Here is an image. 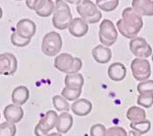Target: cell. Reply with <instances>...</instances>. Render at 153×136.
<instances>
[{
  "label": "cell",
  "mask_w": 153,
  "mask_h": 136,
  "mask_svg": "<svg viewBox=\"0 0 153 136\" xmlns=\"http://www.w3.org/2000/svg\"><path fill=\"white\" fill-rule=\"evenodd\" d=\"M16 32L20 36L31 40L36 33V24L30 18H22L16 24Z\"/></svg>",
  "instance_id": "8fae6325"
},
{
  "label": "cell",
  "mask_w": 153,
  "mask_h": 136,
  "mask_svg": "<svg viewBox=\"0 0 153 136\" xmlns=\"http://www.w3.org/2000/svg\"><path fill=\"white\" fill-rule=\"evenodd\" d=\"M55 4L56 8L52 18L53 27L59 30L69 28L71 21L73 20L69 4L63 0H56Z\"/></svg>",
  "instance_id": "7a4b0ae2"
},
{
  "label": "cell",
  "mask_w": 153,
  "mask_h": 136,
  "mask_svg": "<svg viewBox=\"0 0 153 136\" xmlns=\"http://www.w3.org/2000/svg\"><path fill=\"white\" fill-rule=\"evenodd\" d=\"M152 61H153V54H152Z\"/></svg>",
  "instance_id": "d590c367"
},
{
  "label": "cell",
  "mask_w": 153,
  "mask_h": 136,
  "mask_svg": "<svg viewBox=\"0 0 153 136\" xmlns=\"http://www.w3.org/2000/svg\"><path fill=\"white\" fill-rule=\"evenodd\" d=\"M58 116L56 111L48 110L35 126L34 135L36 136H46L49 131L56 126Z\"/></svg>",
  "instance_id": "ba28073f"
},
{
  "label": "cell",
  "mask_w": 153,
  "mask_h": 136,
  "mask_svg": "<svg viewBox=\"0 0 153 136\" xmlns=\"http://www.w3.org/2000/svg\"><path fill=\"white\" fill-rule=\"evenodd\" d=\"M88 31H89L88 23H86L82 18H74L69 27L70 33L76 38L85 36L88 33Z\"/></svg>",
  "instance_id": "4fadbf2b"
},
{
  "label": "cell",
  "mask_w": 153,
  "mask_h": 136,
  "mask_svg": "<svg viewBox=\"0 0 153 136\" xmlns=\"http://www.w3.org/2000/svg\"><path fill=\"white\" fill-rule=\"evenodd\" d=\"M107 128L102 124H94L92 125L90 129V135L91 136H106Z\"/></svg>",
  "instance_id": "4dcf8cb0"
},
{
  "label": "cell",
  "mask_w": 153,
  "mask_h": 136,
  "mask_svg": "<svg viewBox=\"0 0 153 136\" xmlns=\"http://www.w3.org/2000/svg\"><path fill=\"white\" fill-rule=\"evenodd\" d=\"M92 58L100 64L107 63L112 58V51L109 47L103 45H97L92 50Z\"/></svg>",
  "instance_id": "9a60e30c"
},
{
  "label": "cell",
  "mask_w": 153,
  "mask_h": 136,
  "mask_svg": "<svg viewBox=\"0 0 153 136\" xmlns=\"http://www.w3.org/2000/svg\"><path fill=\"white\" fill-rule=\"evenodd\" d=\"M129 49L137 58H145L152 55V47L143 37H137L129 41Z\"/></svg>",
  "instance_id": "9c48e42d"
},
{
  "label": "cell",
  "mask_w": 153,
  "mask_h": 136,
  "mask_svg": "<svg viewBox=\"0 0 153 136\" xmlns=\"http://www.w3.org/2000/svg\"><path fill=\"white\" fill-rule=\"evenodd\" d=\"M137 91L139 94H151L153 95V80H146L140 82L137 84Z\"/></svg>",
  "instance_id": "f1b7e54d"
},
{
  "label": "cell",
  "mask_w": 153,
  "mask_h": 136,
  "mask_svg": "<svg viewBox=\"0 0 153 136\" xmlns=\"http://www.w3.org/2000/svg\"><path fill=\"white\" fill-rule=\"evenodd\" d=\"M30 96V91L27 86L19 85L12 92V101L14 105L22 106L28 100Z\"/></svg>",
  "instance_id": "ac0fdd59"
},
{
  "label": "cell",
  "mask_w": 153,
  "mask_h": 136,
  "mask_svg": "<svg viewBox=\"0 0 153 136\" xmlns=\"http://www.w3.org/2000/svg\"><path fill=\"white\" fill-rule=\"evenodd\" d=\"M54 66L56 69L66 75L76 74L83 67V61L78 57H74L71 54L62 53L55 58Z\"/></svg>",
  "instance_id": "3957f363"
},
{
  "label": "cell",
  "mask_w": 153,
  "mask_h": 136,
  "mask_svg": "<svg viewBox=\"0 0 153 136\" xmlns=\"http://www.w3.org/2000/svg\"><path fill=\"white\" fill-rule=\"evenodd\" d=\"M73 126V117L68 112H62L58 116V120L56 123V130L57 133L66 134L68 133Z\"/></svg>",
  "instance_id": "d6986e66"
},
{
  "label": "cell",
  "mask_w": 153,
  "mask_h": 136,
  "mask_svg": "<svg viewBox=\"0 0 153 136\" xmlns=\"http://www.w3.org/2000/svg\"><path fill=\"white\" fill-rule=\"evenodd\" d=\"M85 80L84 76L81 73L71 74V75H66L64 77V84L65 87L74 90H81L83 88Z\"/></svg>",
  "instance_id": "ffe728a7"
},
{
  "label": "cell",
  "mask_w": 153,
  "mask_h": 136,
  "mask_svg": "<svg viewBox=\"0 0 153 136\" xmlns=\"http://www.w3.org/2000/svg\"><path fill=\"white\" fill-rule=\"evenodd\" d=\"M107 75L109 78L115 82L123 81L127 75V68L126 66L119 61L114 62L109 65L107 69Z\"/></svg>",
  "instance_id": "5bb4252c"
},
{
  "label": "cell",
  "mask_w": 153,
  "mask_h": 136,
  "mask_svg": "<svg viewBox=\"0 0 153 136\" xmlns=\"http://www.w3.org/2000/svg\"><path fill=\"white\" fill-rule=\"evenodd\" d=\"M11 42L12 44L15 47H23L27 46L31 42V40L26 39L22 36H20L17 32H13L11 35Z\"/></svg>",
  "instance_id": "83f0119b"
},
{
  "label": "cell",
  "mask_w": 153,
  "mask_h": 136,
  "mask_svg": "<svg viewBox=\"0 0 153 136\" xmlns=\"http://www.w3.org/2000/svg\"><path fill=\"white\" fill-rule=\"evenodd\" d=\"M4 118L7 122L15 124L19 123L24 117V110L21 106L14 104H10L6 106L3 112Z\"/></svg>",
  "instance_id": "7c38bea8"
},
{
  "label": "cell",
  "mask_w": 153,
  "mask_h": 136,
  "mask_svg": "<svg viewBox=\"0 0 153 136\" xmlns=\"http://www.w3.org/2000/svg\"><path fill=\"white\" fill-rule=\"evenodd\" d=\"M42 0H27L26 1V4L31 10L37 11L38 8L40 7L41 4H42Z\"/></svg>",
  "instance_id": "d6a6232c"
},
{
  "label": "cell",
  "mask_w": 153,
  "mask_h": 136,
  "mask_svg": "<svg viewBox=\"0 0 153 136\" xmlns=\"http://www.w3.org/2000/svg\"><path fill=\"white\" fill-rule=\"evenodd\" d=\"M76 12L88 24H95L102 18L101 11L91 0H78L76 3Z\"/></svg>",
  "instance_id": "277c9868"
},
{
  "label": "cell",
  "mask_w": 153,
  "mask_h": 136,
  "mask_svg": "<svg viewBox=\"0 0 153 136\" xmlns=\"http://www.w3.org/2000/svg\"><path fill=\"white\" fill-rule=\"evenodd\" d=\"M81 94H82L81 90H74V89H70L67 87H64L61 92L62 96L66 100H69V101L77 100V98L80 97Z\"/></svg>",
  "instance_id": "4316f807"
},
{
  "label": "cell",
  "mask_w": 153,
  "mask_h": 136,
  "mask_svg": "<svg viewBox=\"0 0 153 136\" xmlns=\"http://www.w3.org/2000/svg\"><path fill=\"white\" fill-rule=\"evenodd\" d=\"M18 69V60L16 56L9 52L0 55V74L4 76H13Z\"/></svg>",
  "instance_id": "30bf717a"
},
{
  "label": "cell",
  "mask_w": 153,
  "mask_h": 136,
  "mask_svg": "<svg viewBox=\"0 0 153 136\" xmlns=\"http://www.w3.org/2000/svg\"><path fill=\"white\" fill-rule=\"evenodd\" d=\"M53 106L58 112H69L71 107L68 101L60 95H55L52 98Z\"/></svg>",
  "instance_id": "603a6c76"
},
{
  "label": "cell",
  "mask_w": 153,
  "mask_h": 136,
  "mask_svg": "<svg viewBox=\"0 0 153 136\" xmlns=\"http://www.w3.org/2000/svg\"><path fill=\"white\" fill-rule=\"evenodd\" d=\"M99 38L102 45L106 47H110L116 42L118 39V32L112 20L104 18L101 21L99 30Z\"/></svg>",
  "instance_id": "8992f818"
},
{
  "label": "cell",
  "mask_w": 153,
  "mask_h": 136,
  "mask_svg": "<svg viewBox=\"0 0 153 136\" xmlns=\"http://www.w3.org/2000/svg\"><path fill=\"white\" fill-rule=\"evenodd\" d=\"M122 16L123 18L116 23L119 32L127 39L133 40L137 38L143 27L142 16L137 13L132 7L125 8L122 13Z\"/></svg>",
  "instance_id": "6da1fadb"
},
{
  "label": "cell",
  "mask_w": 153,
  "mask_h": 136,
  "mask_svg": "<svg viewBox=\"0 0 153 136\" xmlns=\"http://www.w3.org/2000/svg\"><path fill=\"white\" fill-rule=\"evenodd\" d=\"M131 7L140 16H153L152 0H133Z\"/></svg>",
  "instance_id": "2e32d148"
},
{
  "label": "cell",
  "mask_w": 153,
  "mask_h": 136,
  "mask_svg": "<svg viewBox=\"0 0 153 136\" xmlns=\"http://www.w3.org/2000/svg\"><path fill=\"white\" fill-rule=\"evenodd\" d=\"M128 136H142V135H140L139 133L136 132V131H134V130H131V131H129V133H128Z\"/></svg>",
  "instance_id": "836d02e7"
},
{
  "label": "cell",
  "mask_w": 153,
  "mask_h": 136,
  "mask_svg": "<svg viewBox=\"0 0 153 136\" xmlns=\"http://www.w3.org/2000/svg\"><path fill=\"white\" fill-rule=\"evenodd\" d=\"M130 69L134 78L139 82L149 80L152 76L151 63L145 58H135L130 63Z\"/></svg>",
  "instance_id": "52a82bcc"
},
{
  "label": "cell",
  "mask_w": 153,
  "mask_h": 136,
  "mask_svg": "<svg viewBox=\"0 0 153 136\" xmlns=\"http://www.w3.org/2000/svg\"><path fill=\"white\" fill-rule=\"evenodd\" d=\"M95 4L100 10L104 12H112L117 8L119 4V0H97Z\"/></svg>",
  "instance_id": "d4e9b609"
},
{
  "label": "cell",
  "mask_w": 153,
  "mask_h": 136,
  "mask_svg": "<svg viewBox=\"0 0 153 136\" xmlns=\"http://www.w3.org/2000/svg\"><path fill=\"white\" fill-rule=\"evenodd\" d=\"M137 102L138 106H143L144 108H151L153 106V95L139 94Z\"/></svg>",
  "instance_id": "f546056e"
},
{
  "label": "cell",
  "mask_w": 153,
  "mask_h": 136,
  "mask_svg": "<svg viewBox=\"0 0 153 136\" xmlns=\"http://www.w3.org/2000/svg\"><path fill=\"white\" fill-rule=\"evenodd\" d=\"M56 8V4L51 0H42L40 7L35 11L36 14L40 17H49L54 12Z\"/></svg>",
  "instance_id": "7402d4cb"
},
{
  "label": "cell",
  "mask_w": 153,
  "mask_h": 136,
  "mask_svg": "<svg viewBox=\"0 0 153 136\" xmlns=\"http://www.w3.org/2000/svg\"><path fill=\"white\" fill-rule=\"evenodd\" d=\"M71 111L80 117H84L88 115L92 110V102L85 98H80L76 100L71 106Z\"/></svg>",
  "instance_id": "e0dca14e"
},
{
  "label": "cell",
  "mask_w": 153,
  "mask_h": 136,
  "mask_svg": "<svg viewBox=\"0 0 153 136\" xmlns=\"http://www.w3.org/2000/svg\"><path fill=\"white\" fill-rule=\"evenodd\" d=\"M17 127L15 124L10 122H2L0 125V136H15Z\"/></svg>",
  "instance_id": "484cf974"
},
{
  "label": "cell",
  "mask_w": 153,
  "mask_h": 136,
  "mask_svg": "<svg viewBox=\"0 0 153 136\" xmlns=\"http://www.w3.org/2000/svg\"><path fill=\"white\" fill-rule=\"evenodd\" d=\"M126 117L130 123H136L146 120V112L143 108L137 106L129 107L127 111Z\"/></svg>",
  "instance_id": "44dd1931"
},
{
  "label": "cell",
  "mask_w": 153,
  "mask_h": 136,
  "mask_svg": "<svg viewBox=\"0 0 153 136\" xmlns=\"http://www.w3.org/2000/svg\"><path fill=\"white\" fill-rule=\"evenodd\" d=\"M62 47V36L55 31L47 33L42 41V51L47 56H56Z\"/></svg>",
  "instance_id": "5b68a950"
},
{
  "label": "cell",
  "mask_w": 153,
  "mask_h": 136,
  "mask_svg": "<svg viewBox=\"0 0 153 136\" xmlns=\"http://www.w3.org/2000/svg\"><path fill=\"white\" fill-rule=\"evenodd\" d=\"M130 128H132V130L136 131L139 133L140 135H145L147 134L152 127V123L151 121L148 120H145L140 121V122H136V123H130L129 124Z\"/></svg>",
  "instance_id": "cb8c5ba5"
},
{
  "label": "cell",
  "mask_w": 153,
  "mask_h": 136,
  "mask_svg": "<svg viewBox=\"0 0 153 136\" xmlns=\"http://www.w3.org/2000/svg\"><path fill=\"white\" fill-rule=\"evenodd\" d=\"M127 131L122 126H112L107 130L106 136H128Z\"/></svg>",
  "instance_id": "1f68e13d"
},
{
  "label": "cell",
  "mask_w": 153,
  "mask_h": 136,
  "mask_svg": "<svg viewBox=\"0 0 153 136\" xmlns=\"http://www.w3.org/2000/svg\"><path fill=\"white\" fill-rule=\"evenodd\" d=\"M46 136H62V134H60V133H52V134H48V135H47Z\"/></svg>",
  "instance_id": "e575fe53"
}]
</instances>
